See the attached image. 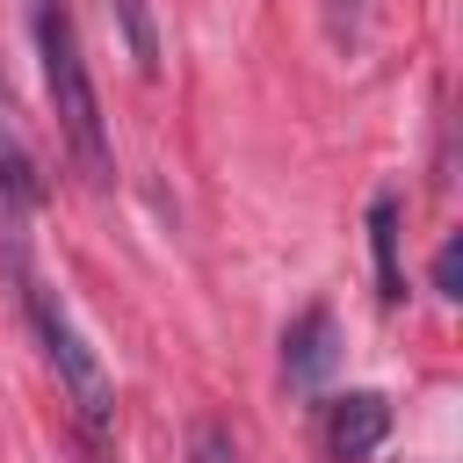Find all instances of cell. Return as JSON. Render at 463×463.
I'll return each mask as SVG.
<instances>
[{
    "label": "cell",
    "instance_id": "obj_1",
    "mask_svg": "<svg viewBox=\"0 0 463 463\" xmlns=\"http://www.w3.org/2000/svg\"><path fill=\"white\" fill-rule=\"evenodd\" d=\"M36 58H43V94H51V116H58L65 152L80 159L87 181H109V123H101L87 58H80V29H72V14L58 0L36 7Z\"/></svg>",
    "mask_w": 463,
    "mask_h": 463
},
{
    "label": "cell",
    "instance_id": "obj_2",
    "mask_svg": "<svg viewBox=\"0 0 463 463\" xmlns=\"http://www.w3.org/2000/svg\"><path fill=\"white\" fill-rule=\"evenodd\" d=\"M22 297H29V326H36V340H43V362L58 369V383H65V398H72L80 427L101 441V434H109V420H116V391H109V369H101V354L87 347V333L72 326V311L58 304V289L29 282Z\"/></svg>",
    "mask_w": 463,
    "mask_h": 463
},
{
    "label": "cell",
    "instance_id": "obj_3",
    "mask_svg": "<svg viewBox=\"0 0 463 463\" xmlns=\"http://www.w3.org/2000/svg\"><path fill=\"white\" fill-rule=\"evenodd\" d=\"M383 434H391V398L383 391H347V398L318 405V441H326L333 463H369Z\"/></svg>",
    "mask_w": 463,
    "mask_h": 463
},
{
    "label": "cell",
    "instance_id": "obj_4",
    "mask_svg": "<svg viewBox=\"0 0 463 463\" xmlns=\"http://www.w3.org/2000/svg\"><path fill=\"white\" fill-rule=\"evenodd\" d=\"M333 362H340V326H333V311H326V304L297 311L289 333H282V376H289V391H318V383L333 376Z\"/></svg>",
    "mask_w": 463,
    "mask_h": 463
},
{
    "label": "cell",
    "instance_id": "obj_5",
    "mask_svg": "<svg viewBox=\"0 0 463 463\" xmlns=\"http://www.w3.org/2000/svg\"><path fill=\"white\" fill-rule=\"evenodd\" d=\"M369 246H376V297L398 304L405 297V275H398V195L369 203Z\"/></svg>",
    "mask_w": 463,
    "mask_h": 463
},
{
    "label": "cell",
    "instance_id": "obj_6",
    "mask_svg": "<svg viewBox=\"0 0 463 463\" xmlns=\"http://www.w3.org/2000/svg\"><path fill=\"white\" fill-rule=\"evenodd\" d=\"M109 14L123 22V36H130V58H137V72H152V65H159V36H152V14H145V0H109Z\"/></svg>",
    "mask_w": 463,
    "mask_h": 463
},
{
    "label": "cell",
    "instance_id": "obj_7",
    "mask_svg": "<svg viewBox=\"0 0 463 463\" xmlns=\"http://www.w3.org/2000/svg\"><path fill=\"white\" fill-rule=\"evenodd\" d=\"M188 463H239V449H232V434H224L217 420H203V427L188 434Z\"/></svg>",
    "mask_w": 463,
    "mask_h": 463
},
{
    "label": "cell",
    "instance_id": "obj_8",
    "mask_svg": "<svg viewBox=\"0 0 463 463\" xmlns=\"http://www.w3.org/2000/svg\"><path fill=\"white\" fill-rule=\"evenodd\" d=\"M354 29H362V7L354 0H333V43H354Z\"/></svg>",
    "mask_w": 463,
    "mask_h": 463
},
{
    "label": "cell",
    "instance_id": "obj_9",
    "mask_svg": "<svg viewBox=\"0 0 463 463\" xmlns=\"http://www.w3.org/2000/svg\"><path fill=\"white\" fill-rule=\"evenodd\" d=\"M434 289H441V297H456V239L434 253Z\"/></svg>",
    "mask_w": 463,
    "mask_h": 463
}]
</instances>
